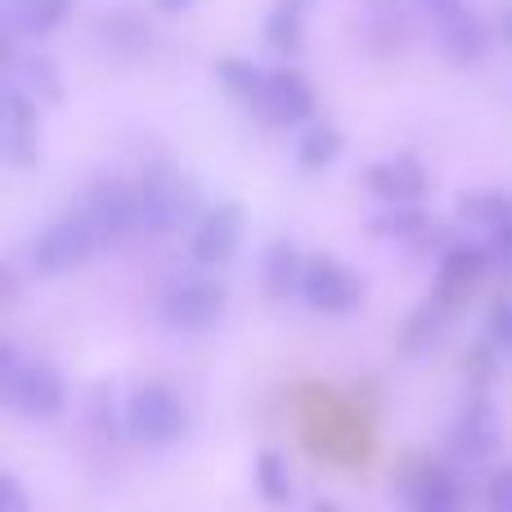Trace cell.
<instances>
[{"instance_id": "6da1fadb", "label": "cell", "mask_w": 512, "mask_h": 512, "mask_svg": "<svg viewBox=\"0 0 512 512\" xmlns=\"http://www.w3.org/2000/svg\"><path fill=\"white\" fill-rule=\"evenodd\" d=\"M95 243H99V234L90 230L86 216L81 212L63 216V221L45 225V230L32 239V248H27V265H32V274H41V279H54V274L77 270V265L95 252Z\"/></svg>"}, {"instance_id": "7a4b0ae2", "label": "cell", "mask_w": 512, "mask_h": 512, "mask_svg": "<svg viewBox=\"0 0 512 512\" xmlns=\"http://www.w3.org/2000/svg\"><path fill=\"white\" fill-rule=\"evenodd\" d=\"M81 216L90 221V230L99 234V243H117L126 234H140V185L126 180H99L81 203Z\"/></svg>"}, {"instance_id": "3957f363", "label": "cell", "mask_w": 512, "mask_h": 512, "mask_svg": "<svg viewBox=\"0 0 512 512\" xmlns=\"http://www.w3.org/2000/svg\"><path fill=\"white\" fill-rule=\"evenodd\" d=\"M5 396L27 418H50L63 405V378L50 364H18V355L5 351Z\"/></svg>"}, {"instance_id": "277c9868", "label": "cell", "mask_w": 512, "mask_h": 512, "mask_svg": "<svg viewBox=\"0 0 512 512\" xmlns=\"http://www.w3.org/2000/svg\"><path fill=\"white\" fill-rule=\"evenodd\" d=\"M126 423H131V432L140 436V441H153V445L176 441V436L185 432V405H180V396L171 387L149 382V387H135L131 391Z\"/></svg>"}, {"instance_id": "5b68a950", "label": "cell", "mask_w": 512, "mask_h": 512, "mask_svg": "<svg viewBox=\"0 0 512 512\" xmlns=\"http://www.w3.org/2000/svg\"><path fill=\"white\" fill-rule=\"evenodd\" d=\"M221 310H225V288L212 279H185L176 288H167V297H162V319L171 328H185V333L216 324Z\"/></svg>"}, {"instance_id": "8992f818", "label": "cell", "mask_w": 512, "mask_h": 512, "mask_svg": "<svg viewBox=\"0 0 512 512\" xmlns=\"http://www.w3.org/2000/svg\"><path fill=\"white\" fill-rule=\"evenodd\" d=\"M189 207H194L189 185H180L167 171H153L149 180H140V230L149 234L171 230V225H180L189 216Z\"/></svg>"}, {"instance_id": "52a82bcc", "label": "cell", "mask_w": 512, "mask_h": 512, "mask_svg": "<svg viewBox=\"0 0 512 512\" xmlns=\"http://www.w3.org/2000/svg\"><path fill=\"white\" fill-rule=\"evenodd\" d=\"M301 297H306L315 310L342 315V310H351L355 301H360V283H355L337 261H324V256H319V261H310L306 270H301Z\"/></svg>"}, {"instance_id": "ba28073f", "label": "cell", "mask_w": 512, "mask_h": 512, "mask_svg": "<svg viewBox=\"0 0 512 512\" xmlns=\"http://www.w3.org/2000/svg\"><path fill=\"white\" fill-rule=\"evenodd\" d=\"M261 108H265V117H270V122L297 126V122H306V117L315 113V90H310V81L301 77V72L279 68V72H270V77H265Z\"/></svg>"}, {"instance_id": "9c48e42d", "label": "cell", "mask_w": 512, "mask_h": 512, "mask_svg": "<svg viewBox=\"0 0 512 512\" xmlns=\"http://www.w3.org/2000/svg\"><path fill=\"white\" fill-rule=\"evenodd\" d=\"M239 234H243L239 207L216 203L194 230V261L198 265H225L234 256V248H239Z\"/></svg>"}, {"instance_id": "30bf717a", "label": "cell", "mask_w": 512, "mask_h": 512, "mask_svg": "<svg viewBox=\"0 0 512 512\" xmlns=\"http://www.w3.org/2000/svg\"><path fill=\"white\" fill-rule=\"evenodd\" d=\"M0 140H5V158L14 167H32L36 158V104L23 90H5V108H0Z\"/></svg>"}, {"instance_id": "8fae6325", "label": "cell", "mask_w": 512, "mask_h": 512, "mask_svg": "<svg viewBox=\"0 0 512 512\" xmlns=\"http://www.w3.org/2000/svg\"><path fill=\"white\" fill-rule=\"evenodd\" d=\"M369 189L391 207H414L427 189V176L414 158H391L369 171Z\"/></svg>"}, {"instance_id": "7c38bea8", "label": "cell", "mask_w": 512, "mask_h": 512, "mask_svg": "<svg viewBox=\"0 0 512 512\" xmlns=\"http://www.w3.org/2000/svg\"><path fill=\"white\" fill-rule=\"evenodd\" d=\"M9 86L23 90L32 104H59V95H63L59 72H54V63L41 59V54H27V59L9 63Z\"/></svg>"}, {"instance_id": "4fadbf2b", "label": "cell", "mask_w": 512, "mask_h": 512, "mask_svg": "<svg viewBox=\"0 0 512 512\" xmlns=\"http://www.w3.org/2000/svg\"><path fill=\"white\" fill-rule=\"evenodd\" d=\"M495 441H499V423H495V414H490V405H472L468 414H463L459 432H454V445H459V454L486 459V454L495 450Z\"/></svg>"}, {"instance_id": "5bb4252c", "label": "cell", "mask_w": 512, "mask_h": 512, "mask_svg": "<svg viewBox=\"0 0 512 512\" xmlns=\"http://www.w3.org/2000/svg\"><path fill=\"white\" fill-rule=\"evenodd\" d=\"M337 153H342V135H337V126H328V122H315V126H306V135H301V144H297V162L306 171H324V167H333L337 162Z\"/></svg>"}, {"instance_id": "9a60e30c", "label": "cell", "mask_w": 512, "mask_h": 512, "mask_svg": "<svg viewBox=\"0 0 512 512\" xmlns=\"http://www.w3.org/2000/svg\"><path fill=\"white\" fill-rule=\"evenodd\" d=\"M301 23H306V0H279L274 14L265 18V41H270L274 50H297Z\"/></svg>"}, {"instance_id": "2e32d148", "label": "cell", "mask_w": 512, "mask_h": 512, "mask_svg": "<svg viewBox=\"0 0 512 512\" xmlns=\"http://www.w3.org/2000/svg\"><path fill=\"white\" fill-rule=\"evenodd\" d=\"M301 256H297V248L292 243H270V252H265V288L274 292V297H283V292L292 288V283H301Z\"/></svg>"}, {"instance_id": "e0dca14e", "label": "cell", "mask_w": 512, "mask_h": 512, "mask_svg": "<svg viewBox=\"0 0 512 512\" xmlns=\"http://www.w3.org/2000/svg\"><path fill=\"white\" fill-rule=\"evenodd\" d=\"M459 212L468 216L472 225L504 230V225H512V198L508 194H495V189H486V194H468V198H463Z\"/></svg>"}, {"instance_id": "ac0fdd59", "label": "cell", "mask_w": 512, "mask_h": 512, "mask_svg": "<svg viewBox=\"0 0 512 512\" xmlns=\"http://www.w3.org/2000/svg\"><path fill=\"white\" fill-rule=\"evenodd\" d=\"M445 45H450L454 59H477V54L486 50V27H481L468 9H459L454 18H445Z\"/></svg>"}, {"instance_id": "d6986e66", "label": "cell", "mask_w": 512, "mask_h": 512, "mask_svg": "<svg viewBox=\"0 0 512 512\" xmlns=\"http://www.w3.org/2000/svg\"><path fill=\"white\" fill-rule=\"evenodd\" d=\"M256 481H261V495L270 499V504H288L292 472H288V459H283V454L265 450L261 459H256Z\"/></svg>"}, {"instance_id": "ffe728a7", "label": "cell", "mask_w": 512, "mask_h": 512, "mask_svg": "<svg viewBox=\"0 0 512 512\" xmlns=\"http://www.w3.org/2000/svg\"><path fill=\"white\" fill-rule=\"evenodd\" d=\"M72 0H14V18L23 32H50L54 23H59L63 14H68Z\"/></svg>"}, {"instance_id": "44dd1931", "label": "cell", "mask_w": 512, "mask_h": 512, "mask_svg": "<svg viewBox=\"0 0 512 512\" xmlns=\"http://www.w3.org/2000/svg\"><path fill=\"white\" fill-rule=\"evenodd\" d=\"M414 508L418 512H459V486H454L450 472H432V477L418 486Z\"/></svg>"}, {"instance_id": "7402d4cb", "label": "cell", "mask_w": 512, "mask_h": 512, "mask_svg": "<svg viewBox=\"0 0 512 512\" xmlns=\"http://www.w3.org/2000/svg\"><path fill=\"white\" fill-rule=\"evenodd\" d=\"M221 81L230 86V95L248 99V104H261V90H265V77L252 68V63H239V59H225L221 63Z\"/></svg>"}, {"instance_id": "603a6c76", "label": "cell", "mask_w": 512, "mask_h": 512, "mask_svg": "<svg viewBox=\"0 0 512 512\" xmlns=\"http://www.w3.org/2000/svg\"><path fill=\"white\" fill-rule=\"evenodd\" d=\"M481 274V256L477 252H454L445 256V283L450 288H459V283H472Z\"/></svg>"}, {"instance_id": "cb8c5ba5", "label": "cell", "mask_w": 512, "mask_h": 512, "mask_svg": "<svg viewBox=\"0 0 512 512\" xmlns=\"http://www.w3.org/2000/svg\"><path fill=\"white\" fill-rule=\"evenodd\" d=\"M490 342L504 346V351H512V301L495 306V315H490Z\"/></svg>"}, {"instance_id": "d4e9b609", "label": "cell", "mask_w": 512, "mask_h": 512, "mask_svg": "<svg viewBox=\"0 0 512 512\" xmlns=\"http://www.w3.org/2000/svg\"><path fill=\"white\" fill-rule=\"evenodd\" d=\"M490 512H512V463L490 481Z\"/></svg>"}, {"instance_id": "484cf974", "label": "cell", "mask_w": 512, "mask_h": 512, "mask_svg": "<svg viewBox=\"0 0 512 512\" xmlns=\"http://www.w3.org/2000/svg\"><path fill=\"white\" fill-rule=\"evenodd\" d=\"M0 512H27V499H23V486L14 477L0 481Z\"/></svg>"}, {"instance_id": "4316f807", "label": "cell", "mask_w": 512, "mask_h": 512, "mask_svg": "<svg viewBox=\"0 0 512 512\" xmlns=\"http://www.w3.org/2000/svg\"><path fill=\"white\" fill-rule=\"evenodd\" d=\"M418 225H423V216L400 212V216H391V221H378V230H418Z\"/></svg>"}, {"instance_id": "83f0119b", "label": "cell", "mask_w": 512, "mask_h": 512, "mask_svg": "<svg viewBox=\"0 0 512 512\" xmlns=\"http://www.w3.org/2000/svg\"><path fill=\"white\" fill-rule=\"evenodd\" d=\"M423 5L432 9V14L445 23V18H454V14H459V9H463V0H423Z\"/></svg>"}, {"instance_id": "f1b7e54d", "label": "cell", "mask_w": 512, "mask_h": 512, "mask_svg": "<svg viewBox=\"0 0 512 512\" xmlns=\"http://www.w3.org/2000/svg\"><path fill=\"white\" fill-rule=\"evenodd\" d=\"M495 248H499V256H508V261H512V225L495 230Z\"/></svg>"}, {"instance_id": "f546056e", "label": "cell", "mask_w": 512, "mask_h": 512, "mask_svg": "<svg viewBox=\"0 0 512 512\" xmlns=\"http://www.w3.org/2000/svg\"><path fill=\"white\" fill-rule=\"evenodd\" d=\"M499 32H504V41L512 45V5L504 9V18H499Z\"/></svg>"}, {"instance_id": "4dcf8cb0", "label": "cell", "mask_w": 512, "mask_h": 512, "mask_svg": "<svg viewBox=\"0 0 512 512\" xmlns=\"http://www.w3.org/2000/svg\"><path fill=\"white\" fill-rule=\"evenodd\" d=\"M158 5H162V9H185L189 0H158Z\"/></svg>"}, {"instance_id": "1f68e13d", "label": "cell", "mask_w": 512, "mask_h": 512, "mask_svg": "<svg viewBox=\"0 0 512 512\" xmlns=\"http://www.w3.org/2000/svg\"><path fill=\"white\" fill-rule=\"evenodd\" d=\"M315 512H342V508H333V504H319Z\"/></svg>"}]
</instances>
